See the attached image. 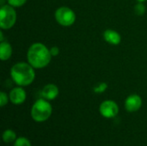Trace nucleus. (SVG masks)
Here are the masks:
<instances>
[{
  "instance_id": "obj_8",
  "label": "nucleus",
  "mask_w": 147,
  "mask_h": 146,
  "mask_svg": "<svg viewBox=\"0 0 147 146\" xmlns=\"http://www.w3.org/2000/svg\"><path fill=\"white\" fill-rule=\"evenodd\" d=\"M9 98L13 104L20 105L25 102L27 98V94H26V91L21 86H19L10 90Z\"/></svg>"
},
{
  "instance_id": "obj_7",
  "label": "nucleus",
  "mask_w": 147,
  "mask_h": 146,
  "mask_svg": "<svg viewBox=\"0 0 147 146\" xmlns=\"http://www.w3.org/2000/svg\"><path fill=\"white\" fill-rule=\"evenodd\" d=\"M142 106V99L139 95L134 94L127 97L125 101V108L127 112L134 113L140 109Z\"/></svg>"
},
{
  "instance_id": "obj_2",
  "label": "nucleus",
  "mask_w": 147,
  "mask_h": 146,
  "mask_svg": "<svg viewBox=\"0 0 147 146\" xmlns=\"http://www.w3.org/2000/svg\"><path fill=\"white\" fill-rule=\"evenodd\" d=\"M10 76L18 86L23 87L28 86L34 82L35 72L34 67L29 63L19 62L12 66Z\"/></svg>"
},
{
  "instance_id": "obj_17",
  "label": "nucleus",
  "mask_w": 147,
  "mask_h": 146,
  "mask_svg": "<svg viewBox=\"0 0 147 146\" xmlns=\"http://www.w3.org/2000/svg\"><path fill=\"white\" fill-rule=\"evenodd\" d=\"M7 103H8V96H7V94H5L4 92L2 91L0 93V106L3 108Z\"/></svg>"
},
{
  "instance_id": "obj_19",
  "label": "nucleus",
  "mask_w": 147,
  "mask_h": 146,
  "mask_svg": "<svg viewBox=\"0 0 147 146\" xmlns=\"http://www.w3.org/2000/svg\"><path fill=\"white\" fill-rule=\"evenodd\" d=\"M138 2H140V3H143V2H145V1H146V0H137Z\"/></svg>"
},
{
  "instance_id": "obj_16",
  "label": "nucleus",
  "mask_w": 147,
  "mask_h": 146,
  "mask_svg": "<svg viewBox=\"0 0 147 146\" xmlns=\"http://www.w3.org/2000/svg\"><path fill=\"white\" fill-rule=\"evenodd\" d=\"M26 2L27 0H8L9 4L11 5L12 7H21Z\"/></svg>"
},
{
  "instance_id": "obj_5",
  "label": "nucleus",
  "mask_w": 147,
  "mask_h": 146,
  "mask_svg": "<svg viewBox=\"0 0 147 146\" xmlns=\"http://www.w3.org/2000/svg\"><path fill=\"white\" fill-rule=\"evenodd\" d=\"M55 19L59 24L64 27H68L74 23L76 20V15L71 9L63 6V7H59L56 10Z\"/></svg>"
},
{
  "instance_id": "obj_18",
  "label": "nucleus",
  "mask_w": 147,
  "mask_h": 146,
  "mask_svg": "<svg viewBox=\"0 0 147 146\" xmlns=\"http://www.w3.org/2000/svg\"><path fill=\"white\" fill-rule=\"evenodd\" d=\"M50 52H51V55L53 57V56H57L59 54V48L57 46H53L50 49Z\"/></svg>"
},
{
  "instance_id": "obj_10",
  "label": "nucleus",
  "mask_w": 147,
  "mask_h": 146,
  "mask_svg": "<svg viewBox=\"0 0 147 146\" xmlns=\"http://www.w3.org/2000/svg\"><path fill=\"white\" fill-rule=\"evenodd\" d=\"M104 40L111 45H118L121 40L120 34L113 29H107L103 33Z\"/></svg>"
},
{
  "instance_id": "obj_15",
  "label": "nucleus",
  "mask_w": 147,
  "mask_h": 146,
  "mask_svg": "<svg viewBox=\"0 0 147 146\" xmlns=\"http://www.w3.org/2000/svg\"><path fill=\"white\" fill-rule=\"evenodd\" d=\"M107 88H108L107 83H99L98 85H96V86L94 88V91H95L96 93L101 94V93H103V92L107 89Z\"/></svg>"
},
{
  "instance_id": "obj_14",
  "label": "nucleus",
  "mask_w": 147,
  "mask_h": 146,
  "mask_svg": "<svg viewBox=\"0 0 147 146\" xmlns=\"http://www.w3.org/2000/svg\"><path fill=\"white\" fill-rule=\"evenodd\" d=\"M134 9H135V13H136L137 15H142L145 13V11H146V7H145V5L143 4V3L139 2V3L136 4Z\"/></svg>"
},
{
  "instance_id": "obj_13",
  "label": "nucleus",
  "mask_w": 147,
  "mask_h": 146,
  "mask_svg": "<svg viewBox=\"0 0 147 146\" xmlns=\"http://www.w3.org/2000/svg\"><path fill=\"white\" fill-rule=\"evenodd\" d=\"M13 146H32V145L29 139H28L27 138L20 137L16 139V140L14 142Z\"/></svg>"
},
{
  "instance_id": "obj_3",
  "label": "nucleus",
  "mask_w": 147,
  "mask_h": 146,
  "mask_svg": "<svg viewBox=\"0 0 147 146\" xmlns=\"http://www.w3.org/2000/svg\"><path fill=\"white\" fill-rule=\"evenodd\" d=\"M53 112L52 105L44 98L37 100L32 106L31 117L35 122H44L47 120Z\"/></svg>"
},
{
  "instance_id": "obj_9",
  "label": "nucleus",
  "mask_w": 147,
  "mask_h": 146,
  "mask_svg": "<svg viewBox=\"0 0 147 146\" xmlns=\"http://www.w3.org/2000/svg\"><path fill=\"white\" fill-rule=\"evenodd\" d=\"M59 96V89L55 84L49 83L47 84L41 90V96L42 98L47 100V101H52L57 98Z\"/></svg>"
},
{
  "instance_id": "obj_11",
  "label": "nucleus",
  "mask_w": 147,
  "mask_h": 146,
  "mask_svg": "<svg viewBox=\"0 0 147 146\" xmlns=\"http://www.w3.org/2000/svg\"><path fill=\"white\" fill-rule=\"evenodd\" d=\"M12 54V47L7 41H1L0 44V59L1 60H7Z\"/></svg>"
},
{
  "instance_id": "obj_12",
  "label": "nucleus",
  "mask_w": 147,
  "mask_h": 146,
  "mask_svg": "<svg viewBox=\"0 0 147 146\" xmlns=\"http://www.w3.org/2000/svg\"><path fill=\"white\" fill-rule=\"evenodd\" d=\"M2 139H3V141L6 144L15 142L16 140V133L11 129H7L3 133Z\"/></svg>"
},
{
  "instance_id": "obj_1",
  "label": "nucleus",
  "mask_w": 147,
  "mask_h": 146,
  "mask_svg": "<svg viewBox=\"0 0 147 146\" xmlns=\"http://www.w3.org/2000/svg\"><path fill=\"white\" fill-rule=\"evenodd\" d=\"M51 52L45 45L41 43L33 44L28 51L27 59L28 63L36 69L46 67L51 61Z\"/></svg>"
},
{
  "instance_id": "obj_6",
  "label": "nucleus",
  "mask_w": 147,
  "mask_h": 146,
  "mask_svg": "<svg viewBox=\"0 0 147 146\" xmlns=\"http://www.w3.org/2000/svg\"><path fill=\"white\" fill-rule=\"evenodd\" d=\"M99 112L104 118H115L119 113V106L112 100H106L101 103L99 107Z\"/></svg>"
},
{
  "instance_id": "obj_4",
  "label": "nucleus",
  "mask_w": 147,
  "mask_h": 146,
  "mask_svg": "<svg viewBox=\"0 0 147 146\" xmlns=\"http://www.w3.org/2000/svg\"><path fill=\"white\" fill-rule=\"evenodd\" d=\"M16 21V12L11 5H2L0 9V27L3 29H9Z\"/></svg>"
}]
</instances>
